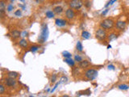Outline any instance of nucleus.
Segmentation results:
<instances>
[{"instance_id": "obj_38", "label": "nucleus", "mask_w": 129, "mask_h": 97, "mask_svg": "<svg viewBox=\"0 0 129 97\" xmlns=\"http://www.w3.org/2000/svg\"><path fill=\"white\" fill-rule=\"evenodd\" d=\"M15 0H10V2H11V3H12V2H14Z\"/></svg>"}, {"instance_id": "obj_18", "label": "nucleus", "mask_w": 129, "mask_h": 97, "mask_svg": "<svg viewBox=\"0 0 129 97\" xmlns=\"http://www.w3.org/2000/svg\"><path fill=\"white\" fill-rule=\"evenodd\" d=\"M7 75L8 78H18L19 74L17 73V72H15V71H10V72H8V73L7 74Z\"/></svg>"}, {"instance_id": "obj_36", "label": "nucleus", "mask_w": 129, "mask_h": 97, "mask_svg": "<svg viewBox=\"0 0 129 97\" xmlns=\"http://www.w3.org/2000/svg\"><path fill=\"white\" fill-rule=\"evenodd\" d=\"M107 49H111V45H108V46H107Z\"/></svg>"}, {"instance_id": "obj_37", "label": "nucleus", "mask_w": 129, "mask_h": 97, "mask_svg": "<svg viewBox=\"0 0 129 97\" xmlns=\"http://www.w3.org/2000/svg\"><path fill=\"white\" fill-rule=\"evenodd\" d=\"M20 2H22V3H24V1H25V0H20Z\"/></svg>"}, {"instance_id": "obj_21", "label": "nucleus", "mask_w": 129, "mask_h": 97, "mask_svg": "<svg viewBox=\"0 0 129 97\" xmlns=\"http://www.w3.org/2000/svg\"><path fill=\"white\" fill-rule=\"evenodd\" d=\"M62 56H63L64 58H69V57H72V54L68 51H63L62 52Z\"/></svg>"}, {"instance_id": "obj_19", "label": "nucleus", "mask_w": 129, "mask_h": 97, "mask_svg": "<svg viewBox=\"0 0 129 97\" xmlns=\"http://www.w3.org/2000/svg\"><path fill=\"white\" fill-rule=\"evenodd\" d=\"M76 49L78 52H82L83 51V45L81 41H78L76 44Z\"/></svg>"}, {"instance_id": "obj_26", "label": "nucleus", "mask_w": 129, "mask_h": 97, "mask_svg": "<svg viewBox=\"0 0 129 97\" xmlns=\"http://www.w3.org/2000/svg\"><path fill=\"white\" fill-rule=\"evenodd\" d=\"M5 86L3 84H0V95H3L4 92H5Z\"/></svg>"}, {"instance_id": "obj_27", "label": "nucleus", "mask_w": 129, "mask_h": 97, "mask_svg": "<svg viewBox=\"0 0 129 97\" xmlns=\"http://www.w3.org/2000/svg\"><path fill=\"white\" fill-rule=\"evenodd\" d=\"M84 5L86 8H90L91 7V2L90 0H87V1H86L84 3Z\"/></svg>"}, {"instance_id": "obj_32", "label": "nucleus", "mask_w": 129, "mask_h": 97, "mask_svg": "<svg viewBox=\"0 0 129 97\" xmlns=\"http://www.w3.org/2000/svg\"><path fill=\"white\" fill-rule=\"evenodd\" d=\"M21 11L20 10H17L15 12V15H16V16H20L21 15Z\"/></svg>"}, {"instance_id": "obj_28", "label": "nucleus", "mask_w": 129, "mask_h": 97, "mask_svg": "<svg viewBox=\"0 0 129 97\" xmlns=\"http://www.w3.org/2000/svg\"><path fill=\"white\" fill-rule=\"evenodd\" d=\"M74 60H75V61L80 62L81 61H82V57L81 56H79V55H75V56H74Z\"/></svg>"}, {"instance_id": "obj_7", "label": "nucleus", "mask_w": 129, "mask_h": 97, "mask_svg": "<svg viewBox=\"0 0 129 97\" xmlns=\"http://www.w3.org/2000/svg\"><path fill=\"white\" fill-rule=\"evenodd\" d=\"M127 26V23L124 20H117L115 23V27L119 31H123L125 29Z\"/></svg>"}, {"instance_id": "obj_33", "label": "nucleus", "mask_w": 129, "mask_h": 97, "mask_svg": "<svg viewBox=\"0 0 129 97\" xmlns=\"http://www.w3.org/2000/svg\"><path fill=\"white\" fill-rule=\"evenodd\" d=\"M28 32H26V31H24V32H23V33H22V36L23 37H25V36H28Z\"/></svg>"}, {"instance_id": "obj_14", "label": "nucleus", "mask_w": 129, "mask_h": 97, "mask_svg": "<svg viewBox=\"0 0 129 97\" xmlns=\"http://www.w3.org/2000/svg\"><path fill=\"white\" fill-rule=\"evenodd\" d=\"M63 11H64V9L61 6H57V7L53 8V12L55 14H57V15H61Z\"/></svg>"}, {"instance_id": "obj_23", "label": "nucleus", "mask_w": 129, "mask_h": 97, "mask_svg": "<svg viewBox=\"0 0 129 97\" xmlns=\"http://www.w3.org/2000/svg\"><path fill=\"white\" fill-rule=\"evenodd\" d=\"M31 49V52L32 53H36L37 50H39V49H40V47L38 46V45H33V46H32L30 48Z\"/></svg>"}, {"instance_id": "obj_31", "label": "nucleus", "mask_w": 129, "mask_h": 97, "mask_svg": "<svg viewBox=\"0 0 129 97\" xmlns=\"http://www.w3.org/2000/svg\"><path fill=\"white\" fill-rule=\"evenodd\" d=\"M107 68H108V70H111V71H115V66L114 65H108L107 66Z\"/></svg>"}, {"instance_id": "obj_29", "label": "nucleus", "mask_w": 129, "mask_h": 97, "mask_svg": "<svg viewBox=\"0 0 129 97\" xmlns=\"http://www.w3.org/2000/svg\"><path fill=\"white\" fill-rule=\"evenodd\" d=\"M13 8H14V7H13V5H12L11 3H10L9 5L7 6V11H11L12 10H13Z\"/></svg>"}, {"instance_id": "obj_35", "label": "nucleus", "mask_w": 129, "mask_h": 97, "mask_svg": "<svg viewBox=\"0 0 129 97\" xmlns=\"http://www.w3.org/2000/svg\"><path fill=\"white\" fill-rule=\"evenodd\" d=\"M35 1H36V3L40 4V3H43L44 2H45V0H35Z\"/></svg>"}, {"instance_id": "obj_10", "label": "nucleus", "mask_w": 129, "mask_h": 97, "mask_svg": "<svg viewBox=\"0 0 129 97\" xmlns=\"http://www.w3.org/2000/svg\"><path fill=\"white\" fill-rule=\"evenodd\" d=\"M90 63L89 61H87V60H82V61H81L78 63V67L80 69H86V68L90 66Z\"/></svg>"}, {"instance_id": "obj_20", "label": "nucleus", "mask_w": 129, "mask_h": 97, "mask_svg": "<svg viewBox=\"0 0 129 97\" xmlns=\"http://www.w3.org/2000/svg\"><path fill=\"white\" fill-rule=\"evenodd\" d=\"M54 15H55V13L53 12V11H48L45 12V15H46L47 18H49V19H52V18L54 17Z\"/></svg>"}, {"instance_id": "obj_17", "label": "nucleus", "mask_w": 129, "mask_h": 97, "mask_svg": "<svg viewBox=\"0 0 129 97\" xmlns=\"http://www.w3.org/2000/svg\"><path fill=\"white\" fill-rule=\"evenodd\" d=\"M64 61L65 63H67L71 67H74V65H75V60H73L71 57H69V58H64Z\"/></svg>"}, {"instance_id": "obj_13", "label": "nucleus", "mask_w": 129, "mask_h": 97, "mask_svg": "<svg viewBox=\"0 0 129 97\" xmlns=\"http://www.w3.org/2000/svg\"><path fill=\"white\" fill-rule=\"evenodd\" d=\"M19 45H20L21 48H24V49L28 48V41H27L25 38H22L21 40H20V41H19Z\"/></svg>"}, {"instance_id": "obj_11", "label": "nucleus", "mask_w": 129, "mask_h": 97, "mask_svg": "<svg viewBox=\"0 0 129 97\" xmlns=\"http://www.w3.org/2000/svg\"><path fill=\"white\" fill-rule=\"evenodd\" d=\"M6 9H7V7H6L5 2H4L3 0H1V1H0V15H1L2 18L3 17L4 14H5Z\"/></svg>"}, {"instance_id": "obj_22", "label": "nucleus", "mask_w": 129, "mask_h": 97, "mask_svg": "<svg viewBox=\"0 0 129 97\" xmlns=\"http://www.w3.org/2000/svg\"><path fill=\"white\" fill-rule=\"evenodd\" d=\"M119 89L120 90H123V91H125V90H128L129 88V86L127 85V84H121V85H119L118 87Z\"/></svg>"}, {"instance_id": "obj_15", "label": "nucleus", "mask_w": 129, "mask_h": 97, "mask_svg": "<svg viewBox=\"0 0 129 97\" xmlns=\"http://www.w3.org/2000/svg\"><path fill=\"white\" fill-rule=\"evenodd\" d=\"M118 36H119V34L116 33V32H111V33H110L109 35H108L107 39H108V41H114V40H115V39H117Z\"/></svg>"}, {"instance_id": "obj_34", "label": "nucleus", "mask_w": 129, "mask_h": 97, "mask_svg": "<svg viewBox=\"0 0 129 97\" xmlns=\"http://www.w3.org/2000/svg\"><path fill=\"white\" fill-rule=\"evenodd\" d=\"M107 12H108V9H106V10H105V11H103V12H102V14H101V15H102V16H104V15H106V14H107Z\"/></svg>"}, {"instance_id": "obj_25", "label": "nucleus", "mask_w": 129, "mask_h": 97, "mask_svg": "<svg viewBox=\"0 0 129 97\" xmlns=\"http://www.w3.org/2000/svg\"><path fill=\"white\" fill-rule=\"evenodd\" d=\"M57 80V76L56 74H53V75H52V78H51V82L52 83H54V82H56V81Z\"/></svg>"}, {"instance_id": "obj_6", "label": "nucleus", "mask_w": 129, "mask_h": 97, "mask_svg": "<svg viewBox=\"0 0 129 97\" xmlns=\"http://www.w3.org/2000/svg\"><path fill=\"white\" fill-rule=\"evenodd\" d=\"M64 15H65V18L67 20H72L75 18L76 13H75V11H74V9H72L71 7H69V8H68V9H66L65 12H64Z\"/></svg>"}, {"instance_id": "obj_30", "label": "nucleus", "mask_w": 129, "mask_h": 97, "mask_svg": "<svg viewBox=\"0 0 129 97\" xmlns=\"http://www.w3.org/2000/svg\"><path fill=\"white\" fill-rule=\"evenodd\" d=\"M60 83H61V82L59 81V82H57V83L55 84V86H54V87L53 88V89L51 90V93H53V92H55V90L57 89V87H58V85H59Z\"/></svg>"}, {"instance_id": "obj_9", "label": "nucleus", "mask_w": 129, "mask_h": 97, "mask_svg": "<svg viewBox=\"0 0 129 97\" xmlns=\"http://www.w3.org/2000/svg\"><path fill=\"white\" fill-rule=\"evenodd\" d=\"M5 85L7 87H14L16 84V80L15 78H6L5 81Z\"/></svg>"}, {"instance_id": "obj_4", "label": "nucleus", "mask_w": 129, "mask_h": 97, "mask_svg": "<svg viewBox=\"0 0 129 97\" xmlns=\"http://www.w3.org/2000/svg\"><path fill=\"white\" fill-rule=\"evenodd\" d=\"M98 74H99V72H98L97 70L88 69L84 72V76L88 80H94L97 78Z\"/></svg>"}, {"instance_id": "obj_16", "label": "nucleus", "mask_w": 129, "mask_h": 97, "mask_svg": "<svg viewBox=\"0 0 129 97\" xmlns=\"http://www.w3.org/2000/svg\"><path fill=\"white\" fill-rule=\"evenodd\" d=\"M90 36H91V35H90V32H89L88 31H86V30L82 31V34H81V36H82V38L85 39V40H88V39H90Z\"/></svg>"}, {"instance_id": "obj_12", "label": "nucleus", "mask_w": 129, "mask_h": 97, "mask_svg": "<svg viewBox=\"0 0 129 97\" xmlns=\"http://www.w3.org/2000/svg\"><path fill=\"white\" fill-rule=\"evenodd\" d=\"M55 24L57 27H61V28H62V27H64L66 24H67V22H66L65 20H63V19H56Z\"/></svg>"}, {"instance_id": "obj_3", "label": "nucleus", "mask_w": 129, "mask_h": 97, "mask_svg": "<svg viewBox=\"0 0 129 97\" xmlns=\"http://www.w3.org/2000/svg\"><path fill=\"white\" fill-rule=\"evenodd\" d=\"M107 30L103 29V28H98L96 32H95V37H96L97 40H99V41H104L107 39V33L106 32Z\"/></svg>"}, {"instance_id": "obj_5", "label": "nucleus", "mask_w": 129, "mask_h": 97, "mask_svg": "<svg viewBox=\"0 0 129 97\" xmlns=\"http://www.w3.org/2000/svg\"><path fill=\"white\" fill-rule=\"evenodd\" d=\"M69 6L74 10H80L83 6L82 0H70Z\"/></svg>"}, {"instance_id": "obj_24", "label": "nucleus", "mask_w": 129, "mask_h": 97, "mask_svg": "<svg viewBox=\"0 0 129 97\" xmlns=\"http://www.w3.org/2000/svg\"><path fill=\"white\" fill-rule=\"evenodd\" d=\"M60 82H61V83H65V82H68V78L66 76H62L60 78Z\"/></svg>"}, {"instance_id": "obj_8", "label": "nucleus", "mask_w": 129, "mask_h": 97, "mask_svg": "<svg viewBox=\"0 0 129 97\" xmlns=\"http://www.w3.org/2000/svg\"><path fill=\"white\" fill-rule=\"evenodd\" d=\"M10 36H11V37L12 39H14V40H17V39L20 38V36H22V33L20 31H19L17 29H15V30H12L11 32Z\"/></svg>"}, {"instance_id": "obj_2", "label": "nucleus", "mask_w": 129, "mask_h": 97, "mask_svg": "<svg viewBox=\"0 0 129 97\" xmlns=\"http://www.w3.org/2000/svg\"><path fill=\"white\" fill-rule=\"evenodd\" d=\"M115 22L114 21L113 19L111 18H107V19H104L100 22V27L103 28L105 30H111L112 28L115 27Z\"/></svg>"}, {"instance_id": "obj_1", "label": "nucleus", "mask_w": 129, "mask_h": 97, "mask_svg": "<svg viewBox=\"0 0 129 97\" xmlns=\"http://www.w3.org/2000/svg\"><path fill=\"white\" fill-rule=\"evenodd\" d=\"M49 28H48L47 24H44L41 26V30H40V34L39 37H38V42L40 44H44L49 37Z\"/></svg>"}]
</instances>
